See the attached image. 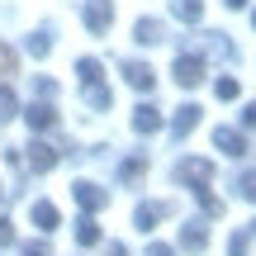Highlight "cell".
Instances as JSON below:
<instances>
[{
	"label": "cell",
	"mask_w": 256,
	"mask_h": 256,
	"mask_svg": "<svg viewBox=\"0 0 256 256\" xmlns=\"http://www.w3.org/2000/svg\"><path fill=\"white\" fill-rule=\"evenodd\" d=\"M76 204H81L86 214H95V209H104V204H110V190H100V185L95 180H76Z\"/></svg>",
	"instance_id": "obj_1"
},
{
	"label": "cell",
	"mask_w": 256,
	"mask_h": 256,
	"mask_svg": "<svg viewBox=\"0 0 256 256\" xmlns=\"http://www.w3.org/2000/svg\"><path fill=\"white\" fill-rule=\"evenodd\" d=\"M110 24H114V5L110 0H86V28H90V34H104Z\"/></svg>",
	"instance_id": "obj_2"
},
{
	"label": "cell",
	"mask_w": 256,
	"mask_h": 256,
	"mask_svg": "<svg viewBox=\"0 0 256 256\" xmlns=\"http://www.w3.org/2000/svg\"><path fill=\"white\" fill-rule=\"evenodd\" d=\"M176 176H180V180H190L194 190H200V185H209V180H214V162H204V156H190V162H180V171H176Z\"/></svg>",
	"instance_id": "obj_3"
},
{
	"label": "cell",
	"mask_w": 256,
	"mask_h": 256,
	"mask_svg": "<svg viewBox=\"0 0 256 256\" xmlns=\"http://www.w3.org/2000/svg\"><path fill=\"white\" fill-rule=\"evenodd\" d=\"M176 81H180L185 86V90H190V86H200L204 81V62H200V57H176Z\"/></svg>",
	"instance_id": "obj_4"
},
{
	"label": "cell",
	"mask_w": 256,
	"mask_h": 256,
	"mask_svg": "<svg viewBox=\"0 0 256 256\" xmlns=\"http://www.w3.org/2000/svg\"><path fill=\"white\" fill-rule=\"evenodd\" d=\"M214 147H218L223 156H247V138H242L238 128H218V133H214Z\"/></svg>",
	"instance_id": "obj_5"
},
{
	"label": "cell",
	"mask_w": 256,
	"mask_h": 256,
	"mask_svg": "<svg viewBox=\"0 0 256 256\" xmlns=\"http://www.w3.org/2000/svg\"><path fill=\"white\" fill-rule=\"evenodd\" d=\"M124 81L133 86V90H152V86H156V72H152V66H142V62H124Z\"/></svg>",
	"instance_id": "obj_6"
},
{
	"label": "cell",
	"mask_w": 256,
	"mask_h": 256,
	"mask_svg": "<svg viewBox=\"0 0 256 256\" xmlns=\"http://www.w3.org/2000/svg\"><path fill=\"white\" fill-rule=\"evenodd\" d=\"M180 247H185V252H204V247H209L204 223H185V228H180Z\"/></svg>",
	"instance_id": "obj_7"
},
{
	"label": "cell",
	"mask_w": 256,
	"mask_h": 256,
	"mask_svg": "<svg viewBox=\"0 0 256 256\" xmlns=\"http://www.w3.org/2000/svg\"><path fill=\"white\" fill-rule=\"evenodd\" d=\"M24 119H28V128H38V133H43V128L57 124V110H52V104H28Z\"/></svg>",
	"instance_id": "obj_8"
},
{
	"label": "cell",
	"mask_w": 256,
	"mask_h": 256,
	"mask_svg": "<svg viewBox=\"0 0 256 256\" xmlns=\"http://www.w3.org/2000/svg\"><path fill=\"white\" fill-rule=\"evenodd\" d=\"M133 128H138V133H156V128H162V110L138 104V110H133Z\"/></svg>",
	"instance_id": "obj_9"
},
{
	"label": "cell",
	"mask_w": 256,
	"mask_h": 256,
	"mask_svg": "<svg viewBox=\"0 0 256 256\" xmlns=\"http://www.w3.org/2000/svg\"><path fill=\"white\" fill-rule=\"evenodd\" d=\"M200 114H204L200 104H185V110H176L171 128H176V133H180V138H185V133H194V128H200Z\"/></svg>",
	"instance_id": "obj_10"
},
{
	"label": "cell",
	"mask_w": 256,
	"mask_h": 256,
	"mask_svg": "<svg viewBox=\"0 0 256 256\" xmlns=\"http://www.w3.org/2000/svg\"><path fill=\"white\" fill-rule=\"evenodd\" d=\"M28 166H34V171H52V166H57V152L48 142H34V147H28Z\"/></svg>",
	"instance_id": "obj_11"
},
{
	"label": "cell",
	"mask_w": 256,
	"mask_h": 256,
	"mask_svg": "<svg viewBox=\"0 0 256 256\" xmlns=\"http://www.w3.org/2000/svg\"><path fill=\"white\" fill-rule=\"evenodd\" d=\"M166 214H171V204H138V214H133V218H138V228L147 232L156 218H166Z\"/></svg>",
	"instance_id": "obj_12"
},
{
	"label": "cell",
	"mask_w": 256,
	"mask_h": 256,
	"mask_svg": "<svg viewBox=\"0 0 256 256\" xmlns=\"http://www.w3.org/2000/svg\"><path fill=\"white\" fill-rule=\"evenodd\" d=\"M162 38H166L162 19H138V43H147V48H152V43H162Z\"/></svg>",
	"instance_id": "obj_13"
},
{
	"label": "cell",
	"mask_w": 256,
	"mask_h": 256,
	"mask_svg": "<svg viewBox=\"0 0 256 256\" xmlns=\"http://www.w3.org/2000/svg\"><path fill=\"white\" fill-rule=\"evenodd\" d=\"M34 223H38V228H43V232H52V228H57V204L38 200V204H34Z\"/></svg>",
	"instance_id": "obj_14"
},
{
	"label": "cell",
	"mask_w": 256,
	"mask_h": 256,
	"mask_svg": "<svg viewBox=\"0 0 256 256\" xmlns=\"http://www.w3.org/2000/svg\"><path fill=\"white\" fill-rule=\"evenodd\" d=\"M76 242H81V247H95V242H100V223H95L90 214L76 223Z\"/></svg>",
	"instance_id": "obj_15"
},
{
	"label": "cell",
	"mask_w": 256,
	"mask_h": 256,
	"mask_svg": "<svg viewBox=\"0 0 256 256\" xmlns=\"http://www.w3.org/2000/svg\"><path fill=\"white\" fill-rule=\"evenodd\" d=\"M171 10H176V19H185V24H200V14H204L200 0H171Z\"/></svg>",
	"instance_id": "obj_16"
},
{
	"label": "cell",
	"mask_w": 256,
	"mask_h": 256,
	"mask_svg": "<svg viewBox=\"0 0 256 256\" xmlns=\"http://www.w3.org/2000/svg\"><path fill=\"white\" fill-rule=\"evenodd\" d=\"M86 100H90V110H110V104H114V95L104 90L100 81H86Z\"/></svg>",
	"instance_id": "obj_17"
},
{
	"label": "cell",
	"mask_w": 256,
	"mask_h": 256,
	"mask_svg": "<svg viewBox=\"0 0 256 256\" xmlns=\"http://www.w3.org/2000/svg\"><path fill=\"white\" fill-rule=\"evenodd\" d=\"M214 95H218V100H238V95H242V86L232 81V76H218V86H214Z\"/></svg>",
	"instance_id": "obj_18"
},
{
	"label": "cell",
	"mask_w": 256,
	"mask_h": 256,
	"mask_svg": "<svg viewBox=\"0 0 256 256\" xmlns=\"http://www.w3.org/2000/svg\"><path fill=\"white\" fill-rule=\"evenodd\" d=\"M14 90H10V86H0V119H14Z\"/></svg>",
	"instance_id": "obj_19"
},
{
	"label": "cell",
	"mask_w": 256,
	"mask_h": 256,
	"mask_svg": "<svg viewBox=\"0 0 256 256\" xmlns=\"http://www.w3.org/2000/svg\"><path fill=\"white\" fill-rule=\"evenodd\" d=\"M28 52H34V57H48V52H52V38H48V34H34V38H28Z\"/></svg>",
	"instance_id": "obj_20"
},
{
	"label": "cell",
	"mask_w": 256,
	"mask_h": 256,
	"mask_svg": "<svg viewBox=\"0 0 256 256\" xmlns=\"http://www.w3.org/2000/svg\"><path fill=\"white\" fill-rule=\"evenodd\" d=\"M142 166H147L142 156H128V162L119 166V176H124V180H133V176H142Z\"/></svg>",
	"instance_id": "obj_21"
},
{
	"label": "cell",
	"mask_w": 256,
	"mask_h": 256,
	"mask_svg": "<svg viewBox=\"0 0 256 256\" xmlns=\"http://www.w3.org/2000/svg\"><path fill=\"white\" fill-rule=\"evenodd\" d=\"M238 194H242V200H252V204H256V171H252V176H242V180H238Z\"/></svg>",
	"instance_id": "obj_22"
},
{
	"label": "cell",
	"mask_w": 256,
	"mask_h": 256,
	"mask_svg": "<svg viewBox=\"0 0 256 256\" xmlns=\"http://www.w3.org/2000/svg\"><path fill=\"white\" fill-rule=\"evenodd\" d=\"M0 76H14V52L0 43Z\"/></svg>",
	"instance_id": "obj_23"
},
{
	"label": "cell",
	"mask_w": 256,
	"mask_h": 256,
	"mask_svg": "<svg viewBox=\"0 0 256 256\" xmlns=\"http://www.w3.org/2000/svg\"><path fill=\"white\" fill-rule=\"evenodd\" d=\"M228 256H247V232H238V238L228 242Z\"/></svg>",
	"instance_id": "obj_24"
},
{
	"label": "cell",
	"mask_w": 256,
	"mask_h": 256,
	"mask_svg": "<svg viewBox=\"0 0 256 256\" xmlns=\"http://www.w3.org/2000/svg\"><path fill=\"white\" fill-rule=\"evenodd\" d=\"M0 247H14V228H10L5 218H0Z\"/></svg>",
	"instance_id": "obj_25"
},
{
	"label": "cell",
	"mask_w": 256,
	"mask_h": 256,
	"mask_svg": "<svg viewBox=\"0 0 256 256\" xmlns=\"http://www.w3.org/2000/svg\"><path fill=\"white\" fill-rule=\"evenodd\" d=\"M147 256H176V252L166 247V242H152V247H147Z\"/></svg>",
	"instance_id": "obj_26"
},
{
	"label": "cell",
	"mask_w": 256,
	"mask_h": 256,
	"mask_svg": "<svg viewBox=\"0 0 256 256\" xmlns=\"http://www.w3.org/2000/svg\"><path fill=\"white\" fill-rule=\"evenodd\" d=\"M242 124H247V128H256V100L247 104V110H242Z\"/></svg>",
	"instance_id": "obj_27"
},
{
	"label": "cell",
	"mask_w": 256,
	"mask_h": 256,
	"mask_svg": "<svg viewBox=\"0 0 256 256\" xmlns=\"http://www.w3.org/2000/svg\"><path fill=\"white\" fill-rule=\"evenodd\" d=\"M24 256H48V247L38 242V247H24Z\"/></svg>",
	"instance_id": "obj_28"
},
{
	"label": "cell",
	"mask_w": 256,
	"mask_h": 256,
	"mask_svg": "<svg viewBox=\"0 0 256 256\" xmlns=\"http://www.w3.org/2000/svg\"><path fill=\"white\" fill-rule=\"evenodd\" d=\"M110 256H128V252H124V242H110Z\"/></svg>",
	"instance_id": "obj_29"
},
{
	"label": "cell",
	"mask_w": 256,
	"mask_h": 256,
	"mask_svg": "<svg viewBox=\"0 0 256 256\" xmlns=\"http://www.w3.org/2000/svg\"><path fill=\"white\" fill-rule=\"evenodd\" d=\"M223 5H232V10H242V5H247V0H223Z\"/></svg>",
	"instance_id": "obj_30"
},
{
	"label": "cell",
	"mask_w": 256,
	"mask_h": 256,
	"mask_svg": "<svg viewBox=\"0 0 256 256\" xmlns=\"http://www.w3.org/2000/svg\"><path fill=\"white\" fill-rule=\"evenodd\" d=\"M0 200H5V185H0Z\"/></svg>",
	"instance_id": "obj_31"
},
{
	"label": "cell",
	"mask_w": 256,
	"mask_h": 256,
	"mask_svg": "<svg viewBox=\"0 0 256 256\" xmlns=\"http://www.w3.org/2000/svg\"><path fill=\"white\" fill-rule=\"evenodd\" d=\"M252 24H256V10H252Z\"/></svg>",
	"instance_id": "obj_32"
},
{
	"label": "cell",
	"mask_w": 256,
	"mask_h": 256,
	"mask_svg": "<svg viewBox=\"0 0 256 256\" xmlns=\"http://www.w3.org/2000/svg\"><path fill=\"white\" fill-rule=\"evenodd\" d=\"M252 228H256V223H252Z\"/></svg>",
	"instance_id": "obj_33"
}]
</instances>
